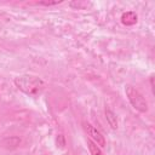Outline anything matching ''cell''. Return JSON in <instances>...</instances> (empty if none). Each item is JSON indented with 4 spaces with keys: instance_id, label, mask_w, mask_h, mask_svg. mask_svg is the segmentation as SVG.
Instances as JSON below:
<instances>
[{
    "instance_id": "obj_1",
    "label": "cell",
    "mask_w": 155,
    "mask_h": 155,
    "mask_svg": "<svg viewBox=\"0 0 155 155\" xmlns=\"http://www.w3.org/2000/svg\"><path fill=\"white\" fill-rule=\"evenodd\" d=\"M15 86L22 91L24 94L30 96V97H38L40 96L44 90H45V81L36 76V75H30V74H23L19 76H16L13 79Z\"/></svg>"
},
{
    "instance_id": "obj_4",
    "label": "cell",
    "mask_w": 155,
    "mask_h": 155,
    "mask_svg": "<svg viewBox=\"0 0 155 155\" xmlns=\"http://www.w3.org/2000/svg\"><path fill=\"white\" fill-rule=\"evenodd\" d=\"M121 23L126 27H131V25H134L137 22H138V16L134 11H126L121 15Z\"/></svg>"
},
{
    "instance_id": "obj_9",
    "label": "cell",
    "mask_w": 155,
    "mask_h": 155,
    "mask_svg": "<svg viewBox=\"0 0 155 155\" xmlns=\"http://www.w3.org/2000/svg\"><path fill=\"white\" fill-rule=\"evenodd\" d=\"M150 87H151L153 93H155V87H154V75L150 76Z\"/></svg>"
},
{
    "instance_id": "obj_5",
    "label": "cell",
    "mask_w": 155,
    "mask_h": 155,
    "mask_svg": "<svg viewBox=\"0 0 155 155\" xmlns=\"http://www.w3.org/2000/svg\"><path fill=\"white\" fill-rule=\"evenodd\" d=\"M104 115H105V120H107L108 125H109L113 130H116V128L119 127V122H117L116 114H115L110 108H105V110H104Z\"/></svg>"
},
{
    "instance_id": "obj_8",
    "label": "cell",
    "mask_w": 155,
    "mask_h": 155,
    "mask_svg": "<svg viewBox=\"0 0 155 155\" xmlns=\"http://www.w3.org/2000/svg\"><path fill=\"white\" fill-rule=\"evenodd\" d=\"M63 1H40L38 2L39 5H44V6H52V5H58V4H62Z\"/></svg>"
},
{
    "instance_id": "obj_3",
    "label": "cell",
    "mask_w": 155,
    "mask_h": 155,
    "mask_svg": "<svg viewBox=\"0 0 155 155\" xmlns=\"http://www.w3.org/2000/svg\"><path fill=\"white\" fill-rule=\"evenodd\" d=\"M84 128H85V131H86V133L90 136V139L92 140V142H94L98 147H101V148H103V147H105V138H104V136L96 128V127H93L91 124H88V122H84Z\"/></svg>"
},
{
    "instance_id": "obj_2",
    "label": "cell",
    "mask_w": 155,
    "mask_h": 155,
    "mask_svg": "<svg viewBox=\"0 0 155 155\" xmlns=\"http://www.w3.org/2000/svg\"><path fill=\"white\" fill-rule=\"evenodd\" d=\"M125 92H126V96L128 98V102L131 103V105L136 110H138L139 113H147L148 111V102L145 101L143 94L136 87H133L131 85H126Z\"/></svg>"
},
{
    "instance_id": "obj_7",
    "label": "cell",
    "mask_w": 155,
    "mask_h": 155,
    "mask_svg": "<svg viewBox=\"0 0 155 155\" xmlns=\"http://www.w3.org/2000/svg\"><path fill=\"white\" fill-rule=\"evenodd\" d=\"M87 148L90 150L91 155H104L103 150L101 149V147H98L94 142H92L91 139H87Z\"/></svg>"
},
{
    "instance_id": "obj_6",
    "label": "cell",
    "mask_w": 155,
    "mask_h": 155,
    "mask_svg": "<svg viewBox=\"0 0 155 155\" xmlns=\"http://www.w3.org/2000/svg\"><path fill=\"white\" fill-rule=\"evenodd\" d=\"M69 6H70L71 8H75V10H87L90 6H92V2H90V1L76 0V1H71V2H69Z\"/></svg>"
}]
</instances>
